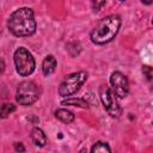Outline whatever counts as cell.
<instances>
[{
  "mask_svg": "<svg viewBox=\"0 0 153 153\" xmlns=\"http://www.w3.org/2000/svg\"><path fill=\"white\" fill-rule=\"evenodd\" d=\"M39 98V90L33 81H22L17 87L16 99L22 105H31Z\"/></svg>",
  "mask_w": 153,
  "mask_h": 153,
  "instance_id": "5b68a950",
  "label": "cell"
},
{
  "mask_svg": "<svg viewBox=\"0 0 153 153\" xmlns=\"http://www.w3.org/2000/svg\"><path fill=\"white\" fill-rule=\"evenodd\" d=\"M87 76H88V74L85 71L75 72V73L67 75L59 87L60 96L61 97H69V96L74 94L81 87V85L87 80Z\"/></svg>",
  "mask_w": 153,
  "mask_h": 153,
  "instance_id": "277c9868",
  "label": "cell"
},
{
  "mask_svg": "<svg viewBox=\"0 0 153 153\" xmlns=\"http://www.w3.org/2000/svg\"><path fill=\"white\" fill-rule=\"evenodd\" d=\"M55 117H56L57 120H60L61 122L67 123V124H69V123H72V122L74 121V115H73V112L69 111V110H67V109H57V110L55 111Z\"/></svg>",
  "mask_w": 153,
  "mask_h": 153,
  "instance_id": "30bf717a",
  "label": "cell"
},
{
  "mask_svg": "<svg viewBox=\"0 0 153 153\" xmlns=\"http://www.w3.org/2000/svg\"><path fill=\"white\" fill-rule=\"evenodd\" d=\"M14 65H16V69L18 72L19 75L22 76H27L30 75L33 69H35V59L32 56V54L24 47L18 48L14 51Z\"/></svg>",
  "mask_w": 153,
  "mask_h": 153,
  "instance_id": "3957f363",
  "label": "cell"
},
{
  "mask_svg": "<svg viewBox=\"0 0 153 153\" xmlns=\"http://www.w3.org/2000/svg\"><path fill=\"white\" fill-rule=\"evenodd\" d=\"M91 153H111V149L106 142L97 141L91 149Z\"/></svg>",
  "mask_w": 153,
  "mask_h": 153,
  "instance_id": "7c38bea8",
  "label": "cell"
},
{
  "mask_svg": "<svg viewBox=\"0 0 153 153\" xmlns=\"http://www.w3.org/2000/svg\"><path fill=\"white\" fill-rule=\"evenodd\" d=\"M62 105H73V106H79V108H88V103L85 99L81 98H69L65 99L61 102Z\"/></svg>",
  "mask_w": 153,
  "mask_h": 153,
  "instance_id": "8fae6325",
  "label": "cell"
},
{
  "mask_svg": "<svg viewBox=\"0 0 153 153\" xmlns=\"http://www.w3.org/2000/svg\"><path fill=\"white\" fill-rule=\"evenodd\" d=\"M106 2L105 1H100V2H98V1H96V2H93L92 5H93V8H94V11H98L99 10V7H102V6H104Z\"/></svg>",
  "mask_w": 153,
  "mask_h": 153,
  "instance_id": "2e32d148",
  "label": "cell"
},
{
  "mask_svg": "<svg viewBox=\"0 0 153 153\" xmlns=\"http://www.w3.org/2000/svg\"><path fill=\"white\" fill-rule=\"evenodd\" d=\"M14 110H16V106H14L13 104H11V103L2 104V106H1V117H2V118L7 117V116H8L10 114H12Z\"/></svg>",
  "mask_w": 153,
  "mask_h": 153,
  "instance_id": "5bb4252c",
  "label": "cell"
},
{
  "mask_svg": "<svg viewBox=\"0 0 153 153\" xmlns=\"http://www.w3.org/2000/svg\"><path fill=\"white\" fill-rule=\"evenodd\" d=\"M121 27V18L117 14H111L103 18L91 31L90 37L94 44H105L115 38Z\"/></svg>",
  "mask_w": 153,
  "mask_h": 153,
  "instance_id": "7a4b0ae2",
  "label": "cell"
},
{
  "mask_svg": "<svg viewBox=\"0 0 153 153\" xmlns=\"http://www.w3.org/2000/svg\"><path fill=\"white\" fill-rule=\"evenodd\" d=\"M8 30L17 37H27L36 31L33 12L29 7H20L11 13L7 22Z\"/></svg>",
  "mask_w": 153,
  "mask_h": 153,
  "instance_id": "6da1fadb",
  "label": "cell"
},
{
  "mask_svg": "<svg viewBox=\"0 0 153 153\" xmlns=\"http://www.w3.org/2000/svg\"><path fill=\"white\" fill-rule=\"evenodd\" d=\"M152 23H153V19H152Z\"/></svg>",
  "mask_w": 153,
  "mask_h": 153,
  "instance_id": "e0dca14e",
  "label": "cell"
},
{
  "mask_svg": "<svg viewBox=\"0 0 153 153\" xmlns=\"http://www.w3.org/2000/svg\"><path fill=\"white\" fill-rule=\"evenodd\" d=\"M111 90L118 98H126L129 93V82L124 74L121 72H114L110 76Z\"/></svg>",
  "mask_w": 153,
  "mask_h": 153,
  "instance_id": "52a82bcc",
  "label": "cell"
},
{
  "mask_svg": "<svg viewBox=\"0 0 153 153\" xmlns=\"http://www.w3.org/2000/svg\"><path fill=\"white\" fill-rule=\"evenodd\" d=\"M99 97L100 100L105 108V110L108 111V114L111 117H120L122 114V109L117 103V99L115 97L114 91L109 87V86H100L99 88Z\"/></svg>",
  "mask_w": 153,
  "mask_h": 153,
  "instance_id": "8992f818",
  "label": "cell"
},
{
  "mask_svg": "<svg viewBox=\"0 0 153 153\" xmlns=\"http://www.w3.org/2000/svg\"><path fill=\"white\" fill-rule=\"evenodd\" d=\"M31 139L35 142V145L36 146H39V147H43L47 143V135L44 134V131L41 128H37V127L32 129V131H31Z\"/></svg>",
  "mask_w": 153,
  "mask_h": 153,
  "instance_id": "ba28073f",
  "label": "cell"
},
{
  "mask_svg": "<svg viewBox=\"0 0 153 153\" xmlns=\"http://www.w3.org/2000/svg\"><path fill=\"white\" fill-rule=\"evenodd\" d=\"M56 68V59L53 55H48L45 56V59L43 60L42 63V71L44 75H49L51 74Z\"/></svg>",
  "mask_w": 153,
  "mask_h": 153,
  "instance_id": "9c48e42d",
  "label": "cell"
},
{
  "mask_svg": "<svg viewBox=\"0 0 153 153\" xmlns=\"http://www.w3.org/2000/svg\"><path fill=\"white\" fill-rule=\"evenodd\" d=\"M14 149L17 152H19V153H23L25 151V148H24V146H23L22 142H14Z\"/></svg>",
  "mask_w": 153,
  "mask_h": 153,
  "instance_id": "9a60e30c",
  "label": "cell"
},
{
  "mask_svg": "<svg viewBox=\"0 0 153 153\" xmlns=\"http://www.w3.org/2000/svg\"><path fill=\"white\" fill-rule=\"evenodd\" d=\"M142 74L145 76V79L147 80V82L153 87V67L149 66H142Z\"/></svg>",
  "mask_w": 153,
  "mask_h": 153,
  "instance_id": "4fadbf2b",
  "label": "cell"
}]
</instances>
